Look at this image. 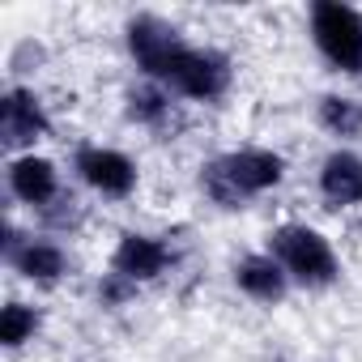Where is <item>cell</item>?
Returning <instances> with one entry per match:
<instances>
[{"instance_id": "cell-1", "label": "cell", "mask_w": 362, "mask_h": 362, "mask_svg": "<svg viewBox=\"0 0 362 362\" xmlns=\"http://www.w3.org/2000/svg\"><path fill=\"white\" fill-rule=\"evenodd\" d=\"M286 179V158L273 149H230L201 166V188L218 209H247V201L273 192Z\"/></svg>"}, {"instance_id": "cell-2", "label": "cell", "mask_w": 362, "mask_h": 362, "mask_svg": "<svg viewBox=\"0 0 362 362\" xmlns=\"http://www.w3.org/2000/svg\"><path fill=\"white\" fill-rule=\"evenodd\" d=\"M269 256H277V264L290 273L294 286L303 290H328L337 281V252L332 243L307 226V222H286L269 235Z\"/></svg>"}, {"instance_id": "cell-3", "label": "cell", "mask_w": 362, "mask_h": 362, "mask_svg": "<svg viewBox=\"0 0 362 362\" xmlns=\"http://www.w3.org/2000/svg\"><path fill=\"white\" fill-rule=\"evenodd\" d=\"M311 39L315 52L337 69L358 77L362 73V13L341 5V0H320L311 5Z\"/></svg>"}, {"instance_id": "cell-4", "label": "cell", "mask_w": 362, "mask_h": 362, "mask_svg": "<svg viewBox=\"0 0 362 362\" xmlns=\"http://www.w3.org/2000/svg\"><path fill=\"white\" fill-rule=\"evenodd\" d=\"M124 39H128V56L136 60V69L145 73V81H158L166 86L175 60L184 56V35H179L170 22L153 18V13H136L128 26H124Z\"/></svg>"}, {"instance_id": "cell-5", "label": "cell", "mask_w": 362, "mask_h": 362, "mask_svg": "<svg viewBox=\"0 0 362 362\" xmlns=\"http://www.w3.org/2000/svg\"><path fill=\"white\" fill-rule=\"evenodd\" d=\"M230 56L214 52V47H184V56L175 60L170 77H166V90L179 94V98H192V103H214L230 90Z\"/></svg>"}, {"instance_id": "cell-6", "label": "cell", "mask_w": 362, "mask_h": 362, "mask_svg": "<svg viewBox=\"0 0 362 362\" xmlns=\"http://www.w3.org/2000/svg\"><path fill=\"white\" fill-rule=\"evenodd\" d=\"M73 170L90 192H98L107 201H128L136 192V179H141L136 162L124 149H111V145H81L77 158H73Z\"/></svg>"}, {"instance_id": "cell-7", "label": "cell", "mask_w": 362, "mask_h": 362, "mask_svg": "<svg viewBox=\"0 0 362 362\" xmlns=\"http://www.w3.org/2000/svg\"><path fill=\"white\" fill-rule=\"evenodd\" d=\"M47 132H52V119H47L43 98L26 86H9L5 98H0V141H5V149L35 153V141H43Z\"/></svg>"}, {"instance_id": "cell-8", "label": "cell", "mask_w": 362, "mask_h": 362, "mask_svg": "<svg viewBox=\"0 0 362 362\" xmlns=\"http://www.w3.org/2000/svg\"><path fill=\"white\" fill-rule=\"evenodd\" d=\"M175 247L158 235H141V230H124L115 252H111V273L132 281V286H145V281H158L170 264H175Z\"/></svg>"}, {"instance_id": "cell-9", "label": "cell", "mask_w": 362, "mask_h": 362, "mask_svg": "<svg viewBox=\"0 0 362 362\" xmlns=\"http://www.w3.org/2000/svg\"><path fill=\"white\" fill-rule=\"evenodd\" d=\"M5 260L13 264L18 277H26L35 286H56L69 273V256H64L60 243H52V239H22L13 226L5 235Z\"/></svg>"}, {"instance_id": "cell-10", "label": "cell", "mask_w": 362, "mask_h": 362, "mask_svg": "<svg viewBox=\"0 0 362 362\" xmlns=\"http://www.w3.org/2000/svg\"><path fill=\"white\" fill-rule=\"evenodd\" d=\"M9 192L22 205L47 214L60 201V170H56V162H47L39 153H18L9 162Z\"/></svg>"}, {"instance_id": "cell-11", "label": "cell", "mask_w": 362, "mask_h": 362, "mask_svg": "<svg viewBox=\"0 0 362 362\" xmlns=\"http://www.w3.org/2000/svg\"><path fill=\"white\" fill-rule=\"evenodd\" d=\"M235 286H239L252 303H260V307H277V303L290 294V273L277 264V256H269V252H252V256H243V260L235 264Z\"/></svg>"}, {"instance_id": "cell-12", "label": "cell", "mask_w": 362, "mask_h": 362, "mask_svg": "<svg viewBox=\"0 0 362 362\" xmlns=\"http://www.w3.org/2000/svg\"><path fill=\"white\" fill-rule=\"evenodd\" d=\"M124 111H128L132 124H141V128H149V132H158V136H166V132L179 128V103H175V94H170L166 86H158V81L132 86V90L124 94Z\"/></svg>"}, {"instance_id": "cell-13", "label": "cell", "mask_w": 362, "mask_h": 362, "mask_svg": "<svg viewBox=\"0 0 362 362\" xmlns=\"http://www.w3.org/2000/svg\"><path fill=\"white\" fill-rule=\"evenodd\" d=\"M320 197L332 209L362 205V158L354 149H332L320 162Z\"/></svg>"}, {"instance_id": "cell-14", "label": "cell", "mask_w": 362, "mask_h": 362, "mask_svg": "<svg viewBox=\"0 0 362 362\" xmlns=\"http://www.w3.org/2000/svg\"><path fill=\"white\" fill-rule=\"evenodd\" d=\"M315 119H320V128H324L328 136H337V141L362 136V103L349 98V94H324V98L315 103Z\"/></svg>"}, {"instance_id": "cell-15", "label": "cell", "mask_w": 362, "mask_h": 362, "mask_svg": "<svg viewBox=\"0 0 362 362\" xmlns=\"http://www.w3.org/2000/svg\"><path fill=\"white\" fill-rule=\"evenodd\" d=\"M39 324H43L39 307L18 303V298H13V303H5V311H0V345H5V349H22L26 341H35Z\"/></svg>"}, {"instance_id": "cell-16", "label": "cell", "mask_w": 362, "mask_h": 362, "mask_svg": "<svg viewBox=\"0 0 362 362\" xmlns=\"http://www.w3.org/2000/svg\"><path fill=\"white\" fill-rule=\"evenodd\" d=\"M132 294H136V286L124 281V277H115V273H107V277L98 281V298H103L107 307H119V303H128Z\"/></svg>"}]
</instances>
